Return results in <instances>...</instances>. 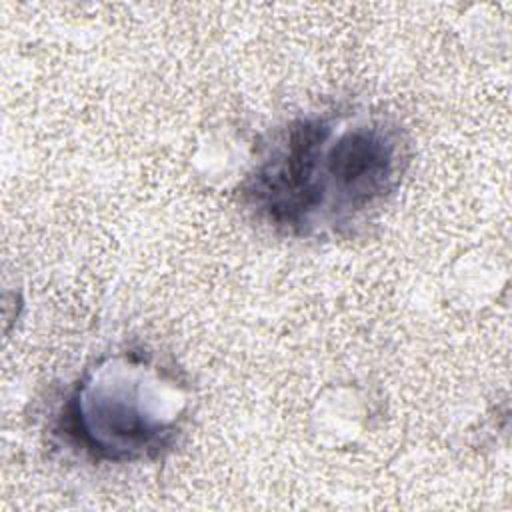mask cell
I'll list each match as a JSON object with an SVG mask.
<instances>
[{
	"label": "cell",
	"instance_id": "7a4b0ae2",
	"mask_svg": "<svg viewBox=\"0 0 512 512\" xmlns=\"http://www.w3.org/2000/svg\"><path fill=\"white\" fill-rule=\"evenodd\" d=\"M190 412L186 374L144 346H126L94 358L66 386L48 434L88 464H140L178 444Z\"/></svg>",
	"mask_w": 512,
	"mask_h": 512
},
{
	"label": "cell",
	"instance_id": "6da1fadb",
	"mask_svg": "<svg viewBox=\"0 0 512 512\" xmlns=\"http://www.w3.org/2000/svg\"><path fill=\"white\" fill-rule=\"evenodd\" d=\"M408 160L402 128L380 114H300L260 150L240 182V206L284 238L340 236L386 206Z\"/></svg>",
	"mask_w": 512,
	"mask_h": 512
}]
</instances>
